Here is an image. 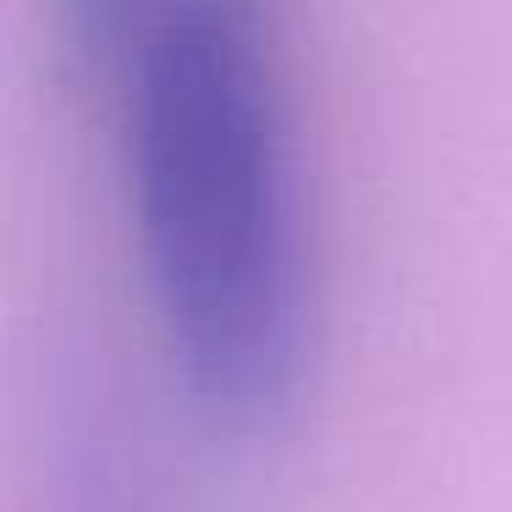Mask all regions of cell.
Masks as SVG:
<instances>
[{"mask_svg": "<svg viewBox=\"0 0 512 512\" xmlns=\"http://www.w3.org/2000/svg\"><path fill=\"white\" fill-rule=\"evenodd\" d=\"M78 512H144V496L127 485L122 468L89 463V490H83V507Z\"/></svg>", "mask_w": 512, "mask_h": 512, "instance_id": "obj_3", "label": "cell"}, {"mask_svg": "<svg viewBox=\"0 0 512 512\" xmlns=\"http://www.w3.org/2000/svg\"><path fill=\"white\" fill-rule=\"evenodd\" d=\"M111 72L160 347L210 419H276L314 342V237L265 12L259 0H182Z\"/></svg>", "mask_w": 512, "mask_h": 512, "instance_id": "obj_1", "label": "cell"}, {"mask_svg": "<svg viewBox=\"0 0 512 512\" xmlns=\"http://www.w3.org/2000/svg\"><path fill=\"white\" fill-rule=\"evenodd\" d=\"M182 0H61L67 28L94 61L111 67L133 39H144L166 12H177Z\"/></svg>", "mask_w": 512, "mask_h": 512, "instance_id": "obj_2", "label": "cell"}]
</instances>
